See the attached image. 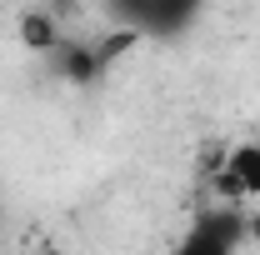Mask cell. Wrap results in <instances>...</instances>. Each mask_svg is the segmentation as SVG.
I'll return each instance as SVG.
<instances>
[{"label":"cell","instance_id":"1","mask_svg":"<svg viewBox=\"0 0 260 255\" xmlns=\"http://www.w3.org/2000/svg\"><path fill=\"white\" fill-rule=\"evenodd\" d=\"M210 190L220 195V205L245 210L250 200H260V145H230L220 160H210Z\"/></svg>","mask_w":260,"mask_h":255},{"label":"cell","instance_id":"2","mask_svg":"<svg viewBox=\"0 0 260 255\" xmlns=\"http://www.w3.org/2000/svg\"><path fill=\"white\" fill-rule=\"evenodd\" d=\"M240 245H245V210L210 205V210L195 215V225L180 235L175 255H240Z\"/></svg>","mask_w":260,"mask_h":255},{"label":"cell","instance_id":"3","mask_svg":"<svg viewBox=\"0 0 260 255\" xmlns=\"http://www.w3.org/2000/svg\"><path fill=\"white\" fill-rule=\"evenodd\" d=\"M20 35H25V45H30V50H55V45H60L55 20H50V15H40V10H30V15L20 20Z\"/></svg>","mask_w":260,"mask_h":255},{"label":"cell","instance_id":"4","mask_svg":"<svg viewBox=\"0 0 260 255\" xmlns=\"http://www.w3.org/2000/svg\"><path fill=\"white\" fill-rule=\"evenodd\" d=\"M35 255H65V250H60V245H50V240H45V245H40Z\"/></svg>","mask_w":260,"mask_h":255}]
</instances>
